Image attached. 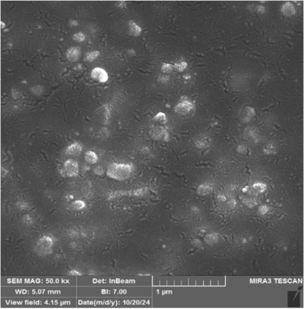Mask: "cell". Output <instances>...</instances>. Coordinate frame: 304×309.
Listing matches in <instances>:
<instances>
[{
	"instance_id": "obj_22",
	"label": "cell",
	"mask_w": 304,
	"mask_h": 309,
	"mask_svg": "<svg viewBox=\"0 0 304 309\" xmlns=\"http://www.w3.org/2000/svg\"><path fill=\"white\" fill-rule=\"evenodd\" d=\"M174 68V65L169 63H163L162 66V70L163 72H171Z\"/></svg>"
},
{
	"instance_id": "obj_6",
	"label": "cell",
	"mask_w": 304,
	"mask_h": 309,
	"mask_svg": "<svg viewBox=\"0 0 304 309\" xmlns=\"http://www.w3.org/2000/svg\"><path fill=\"white\" fill-rule=\"evenodd\" d=\"M81 50L78 47H71L66 52V57L68 61L71 62L77 61L81 56Z\"/></svg>"
},
{
	"instance_id": "obj_7",
	"label": "cell",
	"mask_w": 304,
	"mask_h": 309,
	"mask_svg": "<svg viewBox=\"0 0 304 309\" xmlns=\"http://www.w3.org/2000/svg\"><path fill=\"white\" fill-rule=\"evenodd\" d=\"M144 192V189H140L138 190L133 191H118V192H114L109 196V199H112V198L121 197V196H124V195H134V196H139Z\"/></svg>"
},
{
	"instance_id": "obj_26",
	"label": "cell",
	"mask_w": 304,
	"mask_h": 309,
	"mask_svg": "<svg viewBox=\"0 0 304 309\" xmlns=\"http://www.w3.org/2000/svg\"><path fill=\"white\" fill-rule=\"evenodd\" d=\"M94 173L97 175H102L104 174V169L102 167L98 166L94 169Z\"/></svg>"
},
{
	"instance_id": "obj_1",
	"label": "cell",
	"mask_w": 304,
	"mask_h": 309,
	"mask_svg": "<svg viewBox=\"0 0 304 309\" xmlns=\"http://www.w3.org/2000/svg\"><path fill=\"white\" fill-rule=\"evenodd\" d=\"M133 171V166L131 164L114 163L109 166L107 175L111 179L121 181L128 179Z\"/></svg>"
},
{
	"instance_id": "obj_12",
	"label": "cell",
	"mask_w": 304,
	"mask_h": 309,
	"mask_svg": "<svg viewBox=\"0 0 304 309\" xmlns=\"http://www.w3.org/2000/svg\"><path fill=\"white\" fill-rule=\"evenodd\" d=\"M255 115V110L253 108L250 106H248L244 109V114H243L242 119L245 122L250 121L252 117H253Z\"/></svg>"
},
{
	"instance_id": "obj_21",
	"label": "cell",
	"mask_w": 304,
	"mask_h": 309,
	"mask_svg": "<svg viewBox=\"0 0 304 309\" xmlns=\"http://www.w3.org/2000/svg\"><path fill=\"white\" fill-rule=\"evenodd\" d=\"M73 39L77 42H83L85 40L86 37L83 32H78L73 36Z\"/></svg>"
},
{
	"instance_id": "obj_23",
	"label": "cell",
	"mask_w": 304,
	"mask_h": 309,
	"mask_svg": "<svg viewBox=\"0 0 304 309\" xmlns=\"http://www.w3.org/2000/svg\"><path fill=\"white\" fill-rule=\"evenodd\" d=\"M275 147L273 146L272 144H268L266 146L265 149V153H266L267 154H272L273 153H275Z\"/></svg>"
},
{
	"instance_id": "obj_19",
	"label": "cell",
	"mask_w": 304,
	"mask_h": 309,
	"mask_svg": "<svg viewBox=\"0 0 304 309\" xmlns=\"http://www.w3.org/2000/svg\"><path fill=\"white\" fill-rule=\"evenodd\" d=\"M267 186L265 183H256L253 185V188L255 189L257 192L259 193H262L264 191H266Z\"/></svg>"
},
{
	"instance_id": "obj_11",
	"label": "cell",
	"mask_w": 304,
	"mask_h": 309,
	"mask_svg": "<svg viewBox=\"0 0 304 309\" xmlns=\"http://www.w3.org/2000/svg\"><path fill=\"white\" fill-rule=\"evenodd\" d=\"M129 29L130 34L134 36H138L139 35H140L142 31L141 27L138 26L133 20H130L129 21Z\"/></svg>"
},
{
	"instance_id": "obj_2",
	"label": "cell",
	"mask_w": 304,
	"mask_h": 309,
	"mask_svg": "<svg viewBox=\"0 0 304 309\" xmlns=\"http://www.w3.org/2000/svg\"><path fill=\"white\" fill-rule=\"evenodd\" d=\"M53 238L49 236H44L39 238L36 243L35 250L40 256H47L52 253L53 246Z\"/></svg>"
},
{
	"instance_id": "obj_5",
	"label": "cell",
	"mask_w": 304,
	"mask_h": 309,
	"mask_svg": "<svg viewBox=\"0 0 304 309\" xmlns=\"http://www.w3.org/2000/svg\"><path fill=\"white\" fill-rule=\"evenodd\" d=\"M91 75H92V77L93 79H97V80H99L101 82H106L108 79V73L104 69L99 68V67H96V68H94L92 70Z\"/></svg>"
},
{
	"instance_id": "obj_17",
	"label": "cell",
	"mask_w": 304,
	"mask_h": 309,
	"mask_svg": "<svg viewBox=\"0 0 304 309\" xmlns=\"http://www.w3.org/2000/svg\"><path fill=\"white\" fill-rule=\"evenodd\" d=\"M99 55H100L99 51H93L92 52L88 53L86 55V59H85L87 61H90V62H92V61L96 59V58L99 56Z\"/></svg>"
},
{
	"instance_id": "obj_10",
	"label": "cell",
	"mask_w": 304,
	"mask_h": 309,
	"mask_svg": "<svg viewBox=\"0 0 304 309\" xmlns=\"http://www.w3.org/2000/svg\"><path fill=\"white\" fill-rule=\"evenodd\" d=\"M82 151V147L78 143L72 144L66 150V153L70 155H78Z\"/></svg>"
},
{
	"instance_id": "obj_31",
	"label": "cell",
	"mask_w": 304,
	"mask_h": 309,
	"mask_svg": "<svg viewBox=\"0 0 304 309\" xmlns=\"http://www.w3.org/2000/svg\"><path fill=\"white\" fill-rule=\"evenodd\" d=\"M118 4L117 6V7H121V8H123V7H126V1H118Z\"/></svg>"
},
{
	"instance_id": "obj_24",
	"label": "cell",
	"mask_w": 304,
	"mask_h": 309,
	"mask_svg": "<svg viewBox=\"0 0 304 309\" xmlns=\"http://www.w3.org/2000/svg\"><path fill=\"white\" fill-rule=\"evenodd\" d=\"M248 135L249 137H250V138L251 139V140H257L258 139V135L256 133V132H255V130H251L250 131L248 132Z\"/></svg>"
},
{
	"instance_id": "obj_35",
	"label": "cell",
	"mask_w": 304,
	"mask_h": 309,
	"mask_svg": "<svg viewBox=\"0 0 304 309\" xmlns=\"http://www.w3.org/2000/svg\"><path fill=\"white\" fill-rule=\"evenodd\" d=\"M242 243H246V239H243L242 241Z\"/></svg>"
},
{
	"instance_id": "obj_13",
	"label": "cell",
	"mask_w": 304,
	"mask_h": 309,
	"mask_svg": "<svg viewBox=\"0 0 304 309\" xmlns=\"http://www.w3.org/2000/svg\"><path fill=\"white\" fill-rule=\"evenodd\" d=\"M220 239L219 234L217 233H212L207 234L205 237V241L209 245H214L217 243Z\"/></svg>"
},
{
	"instance_id": "obj_33",
	"label": "cell",
	"mask_w": 304,
	"mask_h": 309,
	"mask_svg": "<svg viewBox=\"0 0 304 309\" xmlns=\"http://www.w3.org/2000/svg\"><path fill=\"white\" fill-rule=\"evenodd\" d=\"M69 24H70V25H71V27L77 26V25H78V23L77 21H75V20H71V21H70V22H69Z\"/></svg>"
},
{
	"instance_id": "obj_8",
	"label": "cell",
	"mask_w": 304,
	"mask_h": 309,
	"mask_svg": "<svg viewBox=\"0 0 304 309\" xmlns=\"http://www.w3.org/2000/svg\"><path fill=\"white\" fill-rule=\"evenodd\" d=\"M281 12L284 16H292L296 14V9L294 6L291 2H286L282 5L281 8Z\"/></svg>"
},
{
	"instance_id": "obj_14",
	"label": "cell",
	"mask_w": 304,
	"mask_h": 309,
	"mask_svg": "<svg viewBox=\"0 0 304 309\" xmlns=\"http://www.w3.org/2000/svg\"><path fill=\"white\" fill-rule=\"evenodd\" d=\"M212 191V187L208 185H201L197 188V193L201 196H205L210 194Z\"/></svg>"
},
{
	"instance_id": "obj_4",
	"label": "cell",
	"mask_w": 304,
	"mask_h": 309,
	"mask_svg": "<svg viewBox=\"0 0 304 309\" xmlns=\"http://www.w3.org/2000/svg\"><path fill=\"white\" fill-rule=\"evenodd\" d=\"M194 109V105L193 104L188 101V100H183V102L179 103L175 107V112L179 114H187Z\"/></svg>"
},
{
	"instance_id": "obj_29",
	"label": "cell",
	"mask_w": 304,
	"mask_h": 309,
	"mask_svg": "<svg viewBox=\"0 0 304 309\" xmlns=\"http://www.w3.org/2000/svg\"><path fill=\"white\" fill-rule=\"evenodd\" d=\"M69 275H72V276H81V275H82V274L81 273H79V272L77 271H75V270H71L69 272Z\"/></svg>"
},
{
	"instance_id": "obj_20",
	"label": "cell",
	"mask_w": 304,
	"mask_h": 309,
	"mask_svg": "<svg viewBox=\"0 0 304 309\" xmlns=\"http://www.w3.org/2000/svg\"><path fill=\"white\" fill-rule=\"evenodd\" d=\"M153 120L154 121H159V122H166L167 121L165 114L162 112L158 113V114L154 117Z\"/></svg>"
},
{
	"instance_id": "obj_16",
	"label": "cell",
	"mask_w": 304,
	"mask_h": 309,
	"mask_svg": "<svg viewBox=\"0 0 304 309\" xmlns=\"http://www.w3.org/2000/svg\"><path fill=\"white\" fill-rule=\"evenodd\" d=\"M86 206V204L82 200H76L70 206V207L73 210H81Z\"/></svg>"
},
{
	"instance_id": "obj_3",
	"label": "cell",
	"mask_w": 304,
	"mask_h": 309,
	"mask_svg": "<svg viewBox=\"0 0 304 309\" xmlns=\"http://www.w3.org/2000/svg\"><path fill=\"white\" fill-rule=\"evenodd\" d=\"M64 175L69 177H74L78 174V165L77 162L73 160H66L64 164Z\"/></svg>"
},
{
	"instance_id": "obj_28",
	"label": "cell",
	"mask_w": 304,
	"mask_h": 309,
	"mask_svg": "<svg viewBox=\"0 0 304 309\" xmlns=\"http://www.w3.org/2000/svg\"><path fill=\"white\" fill-rule=\"evenodd\" d=\"M257 10L260 14H263L266 11V8L262 5H258L257 7Z\"/></svg>"
},
{
	"instance_id": "obj_32",
	"label": "cell",
	"mask_w": 304,
	"mask_h": 309,
	"mask_svg": "<svg viewBox=\"0 0 304 309\" xmlns=\"http://www.w3.org/2000/svg\"><path fill=\"white\" fill-rule=\"evenodd\" d=\"M228 204L230 206L234 207L236 206V202L234 200H229L228 202Z\"/></svg>"
},
{
	"instance_id": "obj_30",
	"label": "cell",
	"mask_w": 304,
	"mask_h": 309,
	"mask_svg": "<svg viewBox=\"0 0 304 309\" xmlns=\"http://www.w3.org/2000/svg\"><path fill=\"white\" fill-rule=\"evenodd\" d=\"M193 245H194V246L197 247H199L200 246H201L202 243H201V241L199 240L195 239L193 241Z\"/></svg>"
},
{
	"instance_id": "obj_18",
	"label": "cell",
	"mask_w": 304,
	"mask_h": 309,
	"mask_svg": "<svg viewBox=\"0 0 304 309\" xmlns=\"http://www.w3.org/2000/svg\"><path fill=\"white\" fill-rule=\"evenodd\" d=\"M187 66H188V64L187 62H185V61H182V62L181 63H176L174 65V68L176 70H177V71L181 72L184 71V70L187 68Z\"/></svg>"
},
{
	"instance_id": "obj_15",
	"label": "cell",
	"mask_w": 304,
	"mask_h": 309,
	"mask_svg": "<svg viewBox=\"0 0 304 309\" xmlns=\"http://www.w3.org/2000/svg\"><path fill=\"white\" fill-rule=\"evenodd\" d=\"M85 160H86L87 163L92 164L96 163L98 157H97L95 153L92 151H88L85 154Z\"/></svg>"
},
{
	"instance_id": "obj_27",
	"label": "cell",
	"mask_w": 304,
	"mask_h": 309,
	"mask_svg": "<svg viewBox=\"0 0 304 309\" xmlns=\"http://www.w3.org/2000/svg\"><path fill=\"white\" fill-rule=\"evenodd\" d=\"M268 210L269 208L266 206H262L258 208V211H259L260 214H262V215H265V214L268 211Z\"/></svg>"
},
{
	"instance_id": "obj_25",
	"label": "cell",
	"mask_w": 304,
	"mask_h": 309,
	"mask_svg": "<svg viewBox=\"0 0 304 309\" xmlns=\"http://www.w3.org/2000/svg\"><path fill=\"white\" fill-rule=\"evenodd\" d=\"M244 203L246 205V206H248V207H253L254 206H255V205H257V203L255 202V201H253V200H251V199H246V200H244Z\"/></svg>"
},
{
	"instance_id": "obj_34",
	"label": "cell",
	"mask_w": 304,
	"mask_h": 309,
	"mask_svg": "<svg viewBox=\"0 0 304 309\" xmlns=\"http://www.w3.org/2000/svg\"><path fill=\"white\" fill-rule=\"evenodd\" d=\"M219 199L221 201H225L226 200V197H225L223 195H219Z\"/></svg>"
},
{
	"instance_id": "obj_9",
	"label": "cell",
	"mask_w": 304,
	"mask_h": 309,
	"mask_svg": "<svg viewBox=\"0 0 304 309\" xmlns=\"http://www.w3.org/2000/svg\"><path fill=\"white\" fill-rule=\"evenodd\" d=\"M152 137L155 139H163L166 140L168 139V133L166 130L163 128H156L153 129V132L151 133Z\"/></svg>"
}]
</instances>
